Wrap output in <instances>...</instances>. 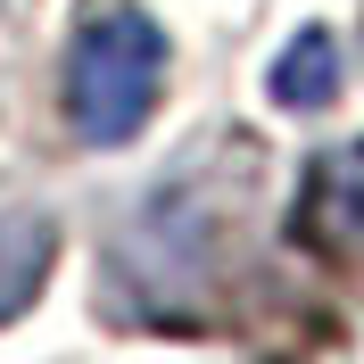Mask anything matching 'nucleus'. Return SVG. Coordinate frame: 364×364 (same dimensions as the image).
I'll list each match as a JSON object with an SVG mask.
<instances>
[{"label": "nucleus", "instance_id": "7ed1b4c3", "mask_svg": "<svg viewBox=\"0 0 364 364\" xmlns=\"http://www.w3.org/2000/svg\"><path fill=\"white\" fill-rule=\"evenodd\" d=\"M265 91L282 100V108H323V100H340V42L323 33V25H306L282 58H273V75H265Z\"/></svg>", "mask_w": 364, "mask_h": 364}, {"label": "nucleus", "instance_id": "f257e3e1", "mask_svg": "<svg viewBox=\"0 0 364 364\" xmlns=\"http://www.w3.org/2000/svg\"><path fill=\"white\" fill-rule=\"evenodd\" d=\"M166 91V33L158 17L141 9H91L67 42V75H58V108H67V133L91 149H116L133 141L149 116H158Z\"/></svg>", "mask_w": 364, "mask_h": 364}, {"label": "nucleus", "instance_id": "20e7f679", "mask_svg": "<svg viewBox=\"0 0 364 364\" xmlns=\"http://www.w3.org/2000/svg\"><path fill=\"white\" fill-rule=\"evenodd\" d=\"M42 265H50V224H33V215L0 224V315H17L25 298H33Z\"/></svg>", "mask_w": 364, "mask_h": 364}, {"label": "nucleus", "instance_id": "f03ea898", "mask_svg": "<svg viewBox=\"0 0 364 364\" xmlns=\"http://www.w3.org/2000/svg\"><path fill=\"white\" fill-rule=\"evenodd\" d=\"M298 232L323 249H364V141L340 158H315L306 199H298Z\"/></svg>", "mask_w": 364, "mask_h": 364}]
</instances>
